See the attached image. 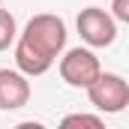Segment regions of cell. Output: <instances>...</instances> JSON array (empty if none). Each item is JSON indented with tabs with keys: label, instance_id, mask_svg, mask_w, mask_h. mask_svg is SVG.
<instances>
[{
	"label": "cell",
	"instance_id": "6da1fadb",
	"mask_svg": "<svg viewBox=\"0 0 129 129\" xmlns=\"http://www.w3.org/2000/svg\"><path fill=\"white\" fill-rule=\"evenodd\" d=\"M63 45H66L63 18H57L51 12L33 15L30 21L24 24V33L18 36L15 66L24 75H42V72L51 69V63L57 60V54L63 51Z\"/></svg>",
	"mask_w": 129,
	"mask_h": 129
},
{
	"label": "cell",
	"instance_id": "7a4b0ae2",
	"mask_svg": "<svg viewBox=\"0 0 129 129\" xmlns=\"http://www.w3.org/2000/svg\"><path fill=\"white\" fill-rule=\"evenodd\" d=\"M87 96L102 114H117L129 105V84L114 72H99V78L87 87Z\"/></svg>",
	"mask_w": 129,
	"mask_h": 129
},
{
	"label": "cell",
	"instance_id": "3957f363",
	"mask_svg": "<svg viewBox=\"0 0 129 129\" xmlns=\"http://www.w3.org/2000/svg\"><path fill=\"white\" fill-rule=\"evenodd\" d=\"M78 33L90 48H108L117 39V18L99 6H87L78 15Z\"/></svg>",
	"mask_w": 129,
	"mask_h": 129
},
{
	"label": "cell",
	"instance_id": "277c9868",
	"mask_svg": "<svg viewBox=\"0 0 129 129\" xmlns=\"http://www.w3.org/2000/svg\"><path fill=\"white\" fill-rule=\"evenodd\" d=\"M102 66H99V57L87 48H72L60 57V78H63L69 87H90L99 78Z\"/></svg>",
	"mask_w": 129,
	"mask_h": 129
},
{
	"label": "cell",
	"instance_id": "5b68a950",
	"mask_svg": "<svg viewBox=\"0 0 129 129\" xmlns=\"http://www.w3.org/2000/svg\"><path fill=\"white\" fill-rule=\"evenodd\" d=\"M30 99V81L21 69H0V111H15L27 105Z\"/></svg>",
	"mask_w": 129,
	"mask_h": 129
},
{
	"label": "cell",
	"instance_id": "8992f818",
	"mask_svg": "<svg viewBox=\"0 0 129 129\" xmlns=\"http://www.w3.org/2000/svg\"><path fill=\"white\" fill-rule=\"evenodd\" d=\"M18 36V24H15V15L9 9H0V51H6Z\"/></svg>",
	"mask_w": 129,
	"mask_h": 129
},
{
	"label": "cell",
	"instance_id": "52a82bcc",
	"mask_svg": "<svg viewBox=\"0 0 129 129\" xmlns=\"http://www.w3.org/2000/svg\"><path fill=\"white\" fill-rule=\"evenodd\" d=\"M63 129H102V117H93V114H69L60 120Z\"/></svg>",
	"mask_w": 129,
	"mask_h": 129
},
{
	"label": "cell",
	"instance_id": "ba28073f",
	"mask_svg": "<svg viewBox=\"0 0 129 129\" xmlns=\"http://www.w3.org/2000/svg\"><path fill=\"white\" fill-rule=\"evenodd\" d=\"M111 15L117 21L129 24V0H111Z\"/></svg>",
	"mask_w": 129,
	"mask_h": 129
}]
</instances>
